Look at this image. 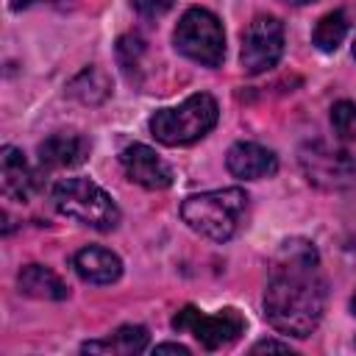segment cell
Wrapping results in <instances>:
<instances>
[{
  "label": "cell",
  "mask_w": 356,
  "mask_h": 356,
  "mask_svg": "<svg viewBox=\"0 0 356 356\" xmlns=\"http://www.w3.org/2000/svg\"><path fill=\"white\" fill-rule=\"evenodd\" d=\"M325 312V278L309 239H286L273 256L264 286V317L286 337L306 339Z\"/></svg>",
  "instance_id": "obj_1"
},
{
  "label": "cell",
  "mask_w": 356,
  "mask_h": 356,
  "mask_svg": "<svg viewBox=\"0 0 356 356\" xmlns=\"http://www.w3.org/2000/svg\"><path fill=\"white\" fill-rule=\"evenodd\" d=\"M248 192L239 186H225V189H211L200 195H189L181 203V220L200 236L211 242H228L248 211Z\"/></svg>",
  "instance_id": "obj_2"
},
{
  "label": "cell",
  "mask_w": 356,
  "mask_h": 356,
  "mask_svg": "<svg viewBox=\"0 0 356 356\" xmlns=\"http://www.w3.org/2000/svg\"><path fill=\"white\" fill-rule=\"evenodd\" d=\"M217 120H220L217 100L209 92H195L172 108H159L147 125L161 145L178 147V145H192L203 139L217 125Z\"/></svg>",
  "instance_id": "obj_3"
},
{
  "label": "cell",
  "mask_w": 356,
  "mask_h": 356,
  "mask_svg": "<svg viewBox=\"0 0 356 356\" xmlns=\"http://www.w3.org/2000/svg\"><path fill=\"white\" fill-rule=\"evenodd\" d=\"M50 200L58 214L95 231H114L120 225V209L106 189L89 178H64L53 186Z\"/></svg>",
  "instance_id": "obj_4"
},
{
  "label": "cell",
  "mask_w": 356,
  "mask_h": 356,
  "mask_svg": "<svg viewBox=\"0 0 356 356\" xmlns=\"http://www.w3.org/2000/svg\"><path fill=\"white\" fill-rule=\"evenodd\" d=\"M172 44L181 56L211 70L220 67L225 58V31L209 8H186L175 25Z\"/></svg>",
  "instance_id": "obj_5"
},
{
  "label": "cell",
  "mask_w": 356,
  "mask_h": 356,
  "mask_svg": "<svg viewBox=\"0 0 356 356\" xmlns=\"http://www.w3.org/2000/svg\"><path fill=\"white\" fill-rule=\"evenodd\" d=\"M298 161L306 181L320 189L337 192V189H348L356 181V159L348 150L331 147L323 139L306 142L298 153Z\"/></svg>",
  "instance_id": "obj_6"
},
{
  "label": "cell",
  "mask_w": 356,
  "mask_h": 356,
  "mask_svg": "<svg viewBox=\"0 0 356 356\" xmlns=\"http://www.w3.org/2000/svg\"><path fill=\"white\" fill-rule=\"evenodd\" d=\"M245 325H248L245 317L234 306H225L217 314H203L195 306H184L172 317V328L192 334L206 350H217V348H225V345L236 342L245 334Z\"/></svg>",
  "instance_id": "obj_7"
},
{
  "label": "cell",
  "mask_w": 356,
  "mask_h": 356,
  "mask_svg": "<svg viewBox=\"0 0 356 356\" xmlns=\"http://www.w3.org/2000/svg\"><path fill=\"white\" fill-rule=\"evenodd\" d=\"M284 56V25L278 17L259 14L248 22L242 33V70L248 75H261L273 70Z\"/></svg>",
  "instance_id": "obj_8"
},
{
  "label": "cell",
  "mask_w": 356,
  "mask_h": 356,
  "mask_svg": "<svg viewBox=\"0 0 356 356\" xmlns=\"http://www.w3.org/2000/svg\"><path fill=\"white\" fill-rule=\"evenodd\" d=\"M120 164H122L128 181H134V184H139V186H145V189L159 192V189H167V186L172 184V170H170V164H167L153 147H147V145H142V142H134V145L122 147Z\"/></svg>",
  "instance_id": "obj_9"
},
{
  "label": "cell",
  "mask_w": 356,
  "mask_h": 356,
  "mask_svg": "<svg viewBox=\"0 0 356 356\" xmlns=\"http://www.w3.org/2000/svg\"><path fill=\"white\" fill-rule=\"evenodd\" d=\"M225 167L234 178L242 181H259V178H270L278 170V156L256 142H236L228 147L225 153Z\"/></svg>",
  "instance_id": "obj_10"
},
{
  "label": "cell",
  "mask_w": 356,
  "mask_h": 356,
  "mask_svg": "<svg viewBox=\"0 0 356 356\" xmlns=\"http://www.w3.org/2000/svg\"><path fill=\"white\" fill-rule=\"evenodd\" d=\"M72 267H75V273H78L86 284H97V286L114 284V281L122 275V261H120V256H117L114 250L97 248V245L81 248V250L72 256Z\"/></svg>",
  "instance_id": "obj_11"
},
{
  "label": "cell",
  "mask_w": 356,
  "mask_h": 356,
  "mask_svg": "<svg viewBox=\"0 0 356 356\" xmlns=\"http://www.w3.org/2000/svg\"><path fill=\"white\" fill-rule=\"evenodd\" d=\"M89 156V139L81 134H53L39 142V164L47 170H67L83 164Z\"/></svg>",
  "instance_id": "obj_12"
},
{
  "label": "cell",
  "mask_w": 356,
  "mask_h": 356,
  "mask_svg": "<svg viewBox=\"0 0 356 356\" xmlns=\"http://www.w3.org/2000/svg\"><path fill=\"white\" fill-rule=\"evenodd\" d=\"M33 170L28 167L22 150L6 145L0 150V189H3V197L8 200H17V203H25L33 192Z\"/></svg>",
  "instance_id": "obj_13"
},
{
  "label": "cell",
  "mask_w": 356,
  "mask_h": 356,
  "mask_svg": "<svg viewBox=\"0 0 356 356\" xmlns=\"http://www.w3.org/2000/svg\"><path fill=\"white\" fill-rule=\"evenodd\" d=\"M17 284L22 295L36 300H64L70 295L67 284L50 267H42V264H25L17 275Z\"/></svg>",
  "instance_id": "obj_14"
},
{
  "label": "cell",
  "mask_w": 356,
  "mask_h": 356,
  "mask_svg": "<svg viewBox=\"0 0 356 356\" xmlns=\"http://www.w3.org/2000/svg\"><path fill=\"white\" fill-rule=\"evenodd\" d=\"M147 339H150L147 328H142V325H120L106 339L83 342L81 350L83 353H106V356H131V353H142L147 348Z\"/></svg>",
  "instance_id": "obj_15"
},
{
  "label": "cell",
  "mask_w": 356,
  "mask_h": 356,
  "mask_svg": "<svg viewBox=\"0 0 356 356\" xmlns=\"http://www.w3.org/2000/svg\"><path fill=\"white\" fill-rule=\"evenodd\" d=\"M70 95L78 97L81 103L95 106V103H103V100L111 95V83H108V78H106L103 70H97V67H86V70H81V72L72 78V83H70Z\"/></svg>",
  "instance_id": "obj_16"
},
{
  "label": "cell",
  "mask_w": 356,
  "mask_h": 356,
  "mask_svg": "<svg viewBox=\"0 0 356 356\" xmlns=\"http://www.w3.org/2000/svg\"><path fill=\"white\" fill-rule=\"evenodd\" d=\"M348 36V17L345 11H328L325 17L317 19L312 31V44L323 53H334Z\"/></svg>",
  "instance_id": "obj_17"
},
{
  "label": "cell",
  "mask_w": 356,
  "mask_h": 356,
  "mask_svg": "<svg viewBox=\"0 0 356 356\" xmlns=\"http://www.w3.org/2000/svg\"><path fill=\"white\" fill-rule=\"evenodd\" d=\"M331 128L339 139L356 142V103L353 100H339L331 106Z\"/></svg>",
  "instance_id": "obj_18"
},
{
  "label": "cell",
  "mask_w": 356,
  "mask_h": 356,
  "mask_svg": "<svg viewBox=\"0 0 356 356\" xmlns=\"http://www.w3.org/2000/svg\"><path fill=\"white\" fill-rule=\"evenodd\" d=\"M142 50H145V42L139 36H122L120 39L117 58H120V64H122L125 72H131V67H136V58L142 56Z\"/></svg>",
  "instance_id": "obj_19"
},
{
  "label": "cell",
  "mask_w": 356,
  "mask_h": 356,
  "mask_svg": "<svg viewBox=\"0 0 356 356\" xmlns=\"http://www.w3.org/2000/svg\"><path fill=\"white\" fill-rule=\"evenodd\" d=\"M131 6L142 17H161V14H167L175 6V0H131Z\"/></svg>",
  "instance_id": "obj_20"
},
{
  "label": "cell",
  "mask_w": 356,
  "mask_h": 356,
  "mask_svg": "<svg viewBox=\"0 0 356 356\" xmlns=\"http://www.w3.org/2000/svg\"><path fill=\"white\" fill-rule=\"evenodd\" d=\"M253 353H264V350H281V353H289L292 348H289V342H275V339H261V342H256L253 348H250Z\"/></svg>",
  "instance_id": "obj_21"
},
{
  "label": "cell",
  "mask_w": 356,
  "mask_h": 356,
  "mask_svg": "<svg viewBox=\"0 0 356 356\" xmlns=\"http://www.w3.org/2000/svg\"><path fill=\"white\" fill-rule=\"evenodd\" d=\"M153 353H181V356H189L192 350L186 345H181V342H161V345L153 348Z\"/></svg>",
  "instance_id": "obj_22"
},
{
  "label": "cell",
  "mask_w": 356,
  "mask_h": 356,
  "mask_svg": "<svg viewBox=\"0 0 356 356\" xmlns=\"http://www.w3.org/2000/svg\"><path fill=\"white\" fill-rule=\"evenodd\" d=\"M281 3H289V6H303V3H314V0H281Z\"/></svg>",
  "instance_id": "obj_23"
},
{
  "label": "cell",
  "mask_w": 356,
  "mask_h": 356,
  "mask_svg": "<svg viewBox=\"0 0 356 356\" xmlns=\"http://www.w3.org/2000/svg\"><path fill=\"white\" fill-rule=\"evenodd\" d=\"M350 312H353V314H356V295H353V298H350Z\"/></svg>",
  "instance_id": "obj_24"
},
{
  "label": "cell",
  "mask_w": 356,
  "mask_h": 356,
  "mask_svg": "<svg viewBox=\"0 0 356 356\" xmlns=\"http://www.w3.org/2000/svg\"><path fill=\"white\" fill-rule=\"evenodd\" d=\"M31 3H36V0H22V3H19V6H31Z\"/></svg>",
  "instance_id": "obj_25"
},
{
  "label": "cell",
  "mask_w": 356,
  "mask_h": 356,
  "mask_svg": "<svg viewBox=\"0 0 356 356\" xmlns=\"http://www.w3.org/2000/svg\"><path fill=\"white\" fill-rule=\"evenodd\" d=\"M353 56H356V42H353Z\"/></svg>",
  "instance_id": "obj_26"
}]
</instances>
